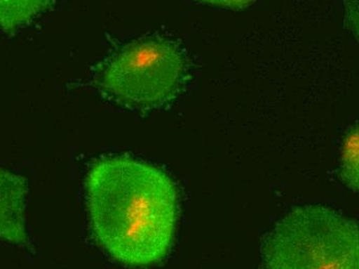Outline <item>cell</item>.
Instances as JSON below:
<instances>
[{"mask_svg": "<svg viewBox=\"0 0 359 269\" xmlns=\"http://www.w3.org/2000/svg\"><path fill=\"white\" fill-rule=\"evenodd\" d=\"M26 196L25 179L0 169V240L15 244L27 242Z\"/></svg>", "mask_w": 359, "mask_h": 269, "instance_id": "277c9868", "label": "cell"}, {"mask_svg": "<svg viewBox=\"0 0 359 269\" xmlns=\"http://www.w3.org/2000/svg\"><path fill=\"white\" fill-rule=\"evenodd\" d=\"M50 0H0V28L15 32L47 8Z\"/></svg>", "mask_w": 359, "mask_h": 269, "instance_id": "5b68a950", "label": "cell"}, {"mask_svg": "<svg viewBox=\"0 0 359 269\" xmlns=\"http://www.w3.org/2000/svg\"><path fill=\"white\" fill-rule=\"evenodd\" d=\"M198 1L220 6V8H229V10L240 11L252 6L257 0H198Z\"/></svg>", "mask_w": 359, "mask_h": 269, "instance_id": "ba28073f", "label": "cell"}, {"mask_svg": "<svg viewBox=\"0 0 359 269\" xmlns=\"http://www.w3.org/2000/svg\"><path fill=\"white\" fill-rule=\"evenodd\" d=\"M359 134L358 122L348 131L341 146V178L353 192L358 191Z\"/></svg>", "mask_w": 359, "mask_h": 269, "instance_id": "8992f818", "label": "cell"}, {"mask_svg": "<svg viewBox=\"0 0 359 269\" xmlns=\"http://www.w3.org/2000/svg\"><path fill=\"white\" fill-rule=\"evenodd\" d=\"M260 253L271 269H358V223L325 205L295 207L266 233Z\"/></svg>", "mask_w": 359, "mask_h": 269, "instance_id": "7a4b0ae2", "label": "cell"}, {"mask_svg": "<svg viewBox=\"0 0 359 269\" xmlns=\"http://www.w3.org/2000/svg\"><path fill=\"white\" fill-rule=\"evenodd\" d=\"M86 188L92 230L109 255L133 266L165 258L179 211L168 174L137 159L107 157L92 166Z\"/></svg>", "mask_w": 359, "mask_h": 269, "instance_id": "6da1fadb", "label": "cell"}, {"mask_svg": "<svg viewBox=\"0 0 359 269\" xmlns=\"http://www.w3.org/2000/svg\"><path fill=\"white\" fill-rule=\"evenodd\" d=\"M345 4V24L358 38V0H344Z\"/></svg>", "mask_w": 359, "mask_h": 269, "instance_id": "52a82bcc", "label": "cell"}, {"mask_svg": "<svg viewBox=\"0 0 359 269\" xmlns=\"http://www.w3.org/2000/svg\"><path fill=\"white\" fill-rule=\"evenodd\" d=\"M186 75L185 55L176 44L146 39L127 46L109 61L100 85L119 104L149 110L176 98Z\"/></svg>", "mask_w": 359, "mask_h": 269, "instance_id": "3957f363", "label": "cell"}]
</instances>
